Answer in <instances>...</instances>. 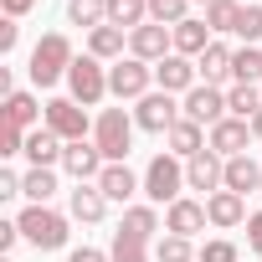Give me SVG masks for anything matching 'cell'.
<instances>
[{"instance_id":"42","label":"cell","mask_w":262,"mask_h":262,"mask_svg":"<svg viewBox=\"0 0 262 262\" xmlns=\"http://www.w3.org/2000/svg\"><path fill=\"white\" fill-rule=\"evenodd\" d=\"M67 262H113V257H108V252H98V247H77Z\"/></svg>"},{"instance_id":"35","label":"cell","mask_w":262,"mask_h":262,"mask_svg":"<svg viewBox=\"0 0 262 262\" xmlns=\"http://www.w3.org/2000/svg\"><path fill=\"white\" fill-rule=\"evenodd\" d=\"M155 262H195V247H190V236H160V247H155Z\"/></svg>"},{"instance_id":"2","label":"cell","mask_w":262,"mask_h":262,"mask_svg":"<svg viewBox=\"0 0 262 262\" xmlns=\"http://www.w3.org/2000/svg\"><path fill=\"white\" fill-rule=\"evenodd\" d=\"M134 118H128L123 108H103L98 113V123H93V144L103 149V160L108 165H123L128 160V144H134Z\"/></svg>"},{"instance_id":"34","label":"cell","mask_w":262,"mask_h":262,"mask_svg":"<svg viewBox=\"0 0 262 262\" xmlns=\"http://www.w3.org/2000/svg\"><path fill=\"white\" fill-rule=\"evenodd\" d=\"M231 77H236V82H257V77H262V52H257V47H242V52L231 57Z\"/></svg>"},{"instance_id":"21","label":"cell","mask_w":262,"mask_h":262,"mask_svg":"<svg viewBox=\"0 0 262 262\" xmlns=\"http://www.w3.org/2000/svg\"><path fill=\"white\" fill-rule=\"evenodd\" d=\"M98 190H103L108 201H128L134 190H144V180H134V170H128V165H108V170L98 175Z\"/></svg>"},{"instance_id":"13","label":"cell","mask_w":262,"mask_h":262,"mask_svg":"<svg viewBox=\"0 0 262 262\" xmlns=\"http://www.w3.org/2000/svg\"><path fill=\"white\" fill-rule=\"evenodd\" d=\"M247 139H252V123L247 118H221L206 134V149H216L221 160H236V155H247Z\"/></svg>"},{"instance_id":"28","label":"cell","mask_w":262,"mask_h":262,"mask_svg":"<svg viewBox=\"0 0 262 262\" xmlns=\"http://www.w3.org/2000/svg\"><path fill=\"white\" fill-rule=\"evenodd\" d=\"M226 108H231V118H257L262 113V93H257V82H236L231 93H226Z\"/></svg>"},{"instance_id":"31","label":"cell","mask_w":262,"mask_h":262,"mask_svg":"<svg viewBox=\"0 0 262 262\" xmlns=\"http://www.w3.org/2000/svg\"><path fill=\"white\" fill-rule=\"evenodd\" d=\"M149 21L175 31L180 21H190V0H149Z\"/></svg>"},{"instance_id":"15","label":"cell","mask_w":262,"mask_h":262,"mask_svg":"<svg viewBox=\"0 0 262 262\" xmlns=\"http://www.w3.org/2000/svg\"><path fill=\"white\" fill-rule=\"evenodd\" d=\"M195 77H201V72H195V62H190V57H180V52H170V57L155 67L160 93H190V88H195Z\"/></svg>"},{"instance_id":"26","label":"cell","mask_w":262,"mask_h":262,"mask_svg":"<svg viewBox=\"0 0 262 262\" xmlns=\"http://www.w3.org/2000/svg\"><path fill=\"white\" fill-rule=\"evenodd\" d=\"M113 262H149V236H134V231H113V247H108Z\"/></svg>"},{"instance_id":"43","label":"cell","mask_w":262,"mask_h":262,"mask_svg":"<svg viewBox=\"0 0 262 262\" xmlns=\"http://www.w3.org/2000/svg\"><path fill=\"white\" fill-rule=\"evenodd\" d=\"M0 6H6V21H21V16L36 6V0H0Z\"/></svg>"},{"instance_id":"27","label":"cell","mask_w":262,"mask_h":262,"mask_svg":"<svg viewBox=\"0 0 262 262\" xmlns=\"http://www.w3.org/2000/svg\"><path fill=\"white\" fill-rule=\"evenodd\" d=\"M88 57H98V62H118V57H123V31H118V26H98V31L88 36Z\"/></svg>"},{"instance_id":"1","label":"cell","mask_w":262,"mask_h":262,"mask_svg":"<svg viewBox=\"0 0 262 262\" xmlns=\"http://www.w3.org/2000/svg\"><path fill=\"white\" fill-rule=\"evenodd\" d=\"M72 41L62 36V31H47L36 47H31V62H26V72H31V82L36 88H52V82H62L67 72H72Z\"/></svg>"},{"instance_id":"37","label":"cell","mask_w":262,"mask_h":262,"mask_svg":"<svg viewBox=\"0 0 262 262\" xmlns=\"http://www.w3.org/2000/svg\"><path fill=\"white\" fill-rule=\"evenodd\" d=\"M195 262H236V247H231L226 236H216V242H206V247L195 252Z\"/></svg>"},{"instance_id":"18","label":"cell","mask_w":262,"mask_h":262,"mask_svg":"<svg viewBox=\"0 0 262 262\" xmlns=\"http://www.w3.org/2000/svg\"><path fill=\"white\" fill-rule=\"evenodd\" d=\"M231 57H236L231 47H221V41H211V47H206V52L195 57V72H201V77H206L211 88H221V82L231 77Z\"/></svg>"},{"instance_id":"11","label":"cell","mask_w":262,"mask_h":262,"mask_svg":"<svg viewBox=\"0 0 262 262\" xmlns=\"http://www.w3.org/2000/svg\"><path fill=\"white\" fill-rule=\"evenodd\" d=\"M62 170H67L77 185H98V175L108 170V160H103V149H98V144L77 139V144H67V155H62Z\"/></svg>"},{"instance_id":"22","label":"cell","mask_w":262,"mask_h":262,"mask_svg":"<svg viewBox=\"0 0 262 262\" xmlns=\"http://www.w3.org/2000/svg\"><path fill=\"white\" fill-rule=\"evenodd\" d=\"M144 21H149V0H108V26L139 31Z\"/></svg>"},{"instance_id":"45","label":"cell","mask_w":262,"mask_h":262,"mask_svg":"<svg viewBox=\"0 0 262 262\" xmlns=\"http://www.w3.org/2000/svg\"><path fill=\"white\" fill-rule=\"evenodd\" d=\"M252 139H262V113H257V118H252Z\"/></svg>"},{"instance_id":"23","label":"cell","mask_w":262,"mask_h":262,"mask_svg":"<svg viewBox=\"0 0 262 262\" xmlns=\"http://www.w3.org/2000/svg\"><path fill=\"white\" fill-rule=\"evenodd\" d=\"M36 118H47V108H36V98L16 88V93L6 98V123H11V128H26V134H31V123H36Z\"/></svg>"},{"instance_id":"39","label":"cell","mask_w":262,"mask_h":262,"mask_svg":"<svg viewBox=\"0 0 262 262\" xmlns=\"http://www.w3.org/2000/svg\"><path fill=\"white\" fill-rule=\"evenodd\" d=\"M247 247L262 257V211H252V216H247Z\"/></svg>"},{"instance_id":"17","label":"cell","mask_w":262,"mask_h":262,"mask_svg":"<svg viewBox=\"0 0 262 262\" xmlns=\"http://www.w3.org/2000/svg\"><path fill=\"white\" fill-rule=\"evenodd\" d=\"M206 216H211V226H242L247 221V201L236 195V190H216V195H206Z\"/></svg>"},{"instance_id":"3","label":"cell","mask_w":262,"mask_h":262,"mask_svg":"<svg viewBox=\"0 0 262 262\" xmlns=\"http://www.w3.org/2000/svg\"><path fill=\"white\" fill-rule=\"evenodd\" d=\"M16 226H21V236H26L36 252H57V247H67V216L52 211V206H26V211L16 216Z\"/></svg>"},{"instance_id":"32","label":"cell","mask_w":262,"mask_h":262,"mask_svg":"<svg viewBox=\"0 0 262 262\" xmlns=\"http://www.w3.org/2000/svg\"><path fill=\"white\" fill-rule=\"evenodd\" d=\"M118 226L134 231V236H155V231H160V216H155V206H128Z\"/></svg>"},{"instance_id":"7","label":"cell","mask_w":262,"mask_h":262,"mask_svg":"<svg viewBox=\"0 0 262 262\" xmlns=\"http://www.w3.org/2000/svg\"><path fill=\"white\" fill-rule=\"evenodd\" d=\"M180 118H185V108H175V93H144L134 108V123L144 134H170Z\"/></svg>"},{"instance_id":"8","label":"cell","mask_w":262,"mask_h":262,"mask_svg":"<svg viewBox=\"0 0 262 262\" xmlns=\"http://www.w3.org/2000/svg\"><path fill=\"white\" fill-rule=\"evenodd\" d=\"M47 108V128L62 139V144H77V139H88V113H82V103H72V98H52V103H41Z\"/></svg>"},{"instance_id":"20","label":"cell","mask_w":262,"mask_h":262,"mask_svg":"<svg viewBox=\"0 0 262 262\" xmlns=\"http://www.w3.org/2000/svg\"><path fill=\"white\" fill-rule=\"evenodd\" d=\"M226 190H236V195H247V190H262V165H257L252 155H236V160H226Z\"/></svg>"},{"instance_id":"47","label":"cell","mask_w":262,"mask_h":262,"mask_svg":"<svg viewBox=\"0 0 262 262\" xmlns=\"http://www.w3.org/2000/svg\"><path fill=\"white\" fill-rule=\"evenodd\" d=\"M0 262H11V257H0Z\"/></svg>"},{"instance_id":"41","label":"cell","mask_w":262,"mask_h":262,"mask_svg":"<svg viewBox=\"0 0 262 262\" xmlns=\"http://www.w3.org/2000/svg\"><path fill=\"white\" fill-rule=\"evenodd\" d=\"M16 41H21V26L6 21V26H0V52H16Z\"/></svg>"},{"instance_id":"14","label":"cell","mask_w":262,"mask_h":262,"mask_svg":"<svg viewBox=\"0 0 262 262\" xmlns=\"http://www.w3.org/2000/svg\"><path fill=\"white\" fill-rule=\"evenodd\" d=\"M206 201H190V195H180L170 211H165V231L170 236H195V231H206Z\"/></svg>"},{"instance_id":"19","label":"cell","mask_w":262,"mask_h":262,"mask_svg":"<svg viewBox=\"0 0 262 262\" xmlns=\"http://www.w3.org/2000/svg\"><path fill=\"white\" fill-rule=\"evenodd\" d=\"M165 139H170V155H175V160H195V155L206 149V134H201V123H195V118H180Z\"/></svg>"},{"instance_id":"36","label":"cell","mask_w":262,"mask_h":262,"mask_svg":"<svg viewBox=\"0 0 262 262\" xmlns=\"http://www.w3.org/2000/svg\"><path fill=\"white\" fill-rule=\"evenodd\" d=\"M236 36L252 47V41H262V6H242V21H236Z\"/></svg>"},{"instance_id":"44","label":"cell","mask_w":262,"mask_h":262,"mask_svg":"<svg viewBox=\"0 0 262 262\" xmlns=\"http://www.w3.org/2000/svg\"><path fill=\"white\" fill-rule=\"evenodd\" d=\"M16 236H21V226H16V221H0V252H11V247H16Z\"/></svg>"},{"instance_id":"24","label":"cell","mask_w":262,"mask_h":262,"mask_svg":"<svg viewBox=\"0 0 262 262\" xmlns=\"http://www.w3.org/2000/svg\"><path fill=\"white\" fill-rule=\"evenodd\" d=\"M206 47H211V26H206V21L190 16V21L175 26V52H180V57H201Z\"/></svg>"},{"instance_id":"29","label":"cell","mask_w":262,"mask_h":262,"mask_svg":"<svg viewBox=\"0 0 262 262\" xmlns=\"http://www.w3.org/2000/svg\"><path fill=\"white\" fill-rule=\"evenodd\" d=\"M67 21L72 26H88V31L108 26V0H67Z\"/></svg>"},{"instance_id":"10","label":"cell","mask_w":262,"mask_h":262,"mask_svg":"<svg viewBox=\"0 0 262 262\" xmlns=\"http://www.w3.org/2000/svg\"><path fill=\"white\" fill-rule=\"evenodd\" d=\"M185 118H195V123L216 128L221 118H231V108H226V93H221V88H211V82H195V88L185 93Z\"/></svg>"},{"instance_id":"33","label":"cell","mask_w":262,"mask_h":262,"mask_svg":"<svg viewBox=\"0 0 262 262\" xmlns=\"http://www.w3.org/2000/svg\"><path fill=\"white\" fill-rule=\"evenodd\" d=\"M236 21H242L236 0H211V6H206V26L211 31H236Z\"/></svg>"},{"instance_id":"46","label":"cell","mask_w":262,"mask_h":262,"mask_svg":"<svg viewBox=\"0 0 262 262\" xmlns=\"http://www.w3.org/2000/svg\"><path fill=\"white\" fill-rule=\"evenodd\" d=\"M190 6H211V0H190Z\"/></svg>"},{"instance_id":"6","label":"cell","mask_w":262,"mask_h":262,"mask_svg":"<svg viewBox=\"0 0 262 262\" xmlns=\"http://www.w3.org/2000/svg\"><path fill=\"white\" fill-rule=\"evenodd\" d=\"M67 93H72V103H82V108L103 103V98H108V72H103V62H98V57H77L72 72H67Z\"/></svg>"},{"instance_id":"38","label":"cell","mask_w":262,"mask_h":262,"mask_svg":"<svg viewBox=\"0 0 262 262\" xmlns=\"http://www.w3.org/2000/svg\"><path fill=\"white\" fill-rule=\"evenodd\" d=\"M0 155H6V160H11V155H26V128H11V123H6V134H0Z\"/></svg>"},{"instance_id":"25","label":"cell","mask_w":262,"mask_h":262,"mask_svg":"<svg viewBox=\"0 0 262 262\" xmlns=\"http://www.w3.org/2000/svg\"><path fill=\"white\" fill-rule=\"evenodd\" d=\"M103 211H108V195L98 190V185H77L72 190V221H103Z\"/></svg>"},{"instance_id":"4","label":"cell","mask_w":262,"mask_h":262,"mask_svg":"<svg viewBox=\"0 0 262 262\" xmlns=\"http://www.w3.org/2000/svg\"><path fill=\"white\" fill-rule=\"evenodd\" d=\"M180 190H185V165H180L175 155H155L149 170H144V195H149L155 206H175Z\"/></svg>"},{"instance_id":"40","label":"cell","mask_w":262,"mask_h":262,"mask_svg":"<svg viewBox=\"0 0 262 262\" xmlns=\"http://www.w3.org/2000/svg\"><path fill=\"white\" fill-rule=\"evenodd\" d=\"M11 195H21V175L0 170V201H11Z\"/></svg>"},{"instance_id":"9","label":"cell","mask_w":262,"mask_h":262,"mask_svg":"<svg viewBox=\"0 0 262 262\" xmlns=\"http://www.w3.org/2000/svg\"><path fill=\"white\" fill-rule=\"evenodd\" d=\"M128 52H134L139 62H149V67H160V62L175 52V31H170V26H155V21H144L139 31H128Z\"/></svg>"},{"instance_id":"12","label":"cell","mask_w":262,"mask_h":262,"mask_svg":"<svg viewBox=\"0 0 262 262\" xmlns=\"http://www.w3.org/2000/svg\"><path fill=\"white\" fill-rule=\"evenodd\" d=\"M185 185L190 190H206V195L226 190V160L216 149H201L195 160H185Z\"/></svg>"},{"instance_id":"16","label":"cell","mask_w":262,"mask_h":262,"mask_svg":"<svg viewBox=\"0 0 262 262\" xmlns=\"http://www.w3.org/2000/svg\"><path fill=\"white\" fill-rule=\"evenodd\" d=\"M62 155H67V144L52 134L47 123L26 134V160H31V170H52V165H62Z\"/></svg>"},{"instance_id":"30","label":"cell","mask_w":262,"mask_h":262,"mask_svg":"<svg viewBox=\"0 0 262 262\" xmlns=\"http://www.w3.org/2000/svg\"><path fill=\"white\" fill-rule=\"evenodd\" d=\"M21 195H31V206H47L57 195V175L52 170H26L21 175Z\"/></svg>"},{"instance_id":"5","label":"cell","mask_w":262,"mask_h":262,"mask_svg":"<svg viewBox=\"0 0 262 262\" xmlns=\"http://www.w3.org/2000/svg\"><path fill=\"white\" fill-rule=\"evenodd\" d=\"M149 82H155V67L139 62V57H118V62L108 67V93H113L118 103H123V98H134V103H139L144 93H155Z\"/></svg>"}]
</instances>
